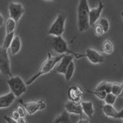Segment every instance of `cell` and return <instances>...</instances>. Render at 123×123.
<instances>
[{"mask_svg":"<svg viewBox=\"0 0 123 123\" xmlns=\"http://www.w3.org/2000/svg\"><path fill=\"white\" fill-rule=\"evenodd\" d=\"M64 55L65 54H63V55H59L54 56L50 52H48L47 58H46V59L41 65V66H40L39 69H38V71L36 73V74L33 75L32 77H30V78L26 81V82H25L26 86H29V85L32 84L35 81H36L37 79L39 78V77H41L42 75L49 73L54 68V67H55V65L59 62L60 60L62 59V58L64 56Z\"/></svg>","mask_w":123,"mask_h":123,"instance_id":"1","label":"cell"},{"mask_svg":"<svg viewBox=\"0 0 123 123\" xmlns=\"http://www.w3.org/2000/svg\"><path fill=\"white\" fill-rule=\"evenodd\" d=\"M89 11L88 0H79L77 8V25L80 32H86L90 28Z\"/></svg>","mask_w":123,"mask_h":123,"instance_id":"2","label":"cell"},{"mask_svg":"<svg viewBox=\"0 0 123 123\" xmlns=\"http://www.w3.org/2000/svg\"><path fill=\"white\" fill-rule=\"evenodd\" d=\"M52 49L56 53L59 55H63V54H72L74 57L77 59H79L81 58H83L84 55L81 53H76L71 51L68 47L67 42L64 39V38L62 36H54L52 39Z\"/></svg>","mask_w":123,"mask_h":123,"instance_id":"3","label":"cell"},{"mask_svg":"<svg viewBox=\"0 0 123 123\" xmlns=\"http://www.w3.org/2000/svg\"><path fill=\"white\" fill-rule=\"evenodd\" d=\"M7 83L9 85L11 92L15 95L16 98H19L27 90L26 84L19 76H12L8 79Z\"/></svg>","mask_w":123,"mask_h":123,"instance_id":"4","label":"cell"},{"mask_svg":"<svg viewBox=\"0 0 123 123\" xmlns=\"http://www.w3.org/2000/svg\"><path fill=\"white\" fill-rule=\"evenodd\" d=\"M65 22L66 17L62 14H59L55 18V21L50 26L48 31V33L52 36H62L65 32Z\"/></svg>","mask_w":123,"mask_h":123,"instance_id":"5","label":"cell"},{"mask_svg":"<svg viewBox=\"0 0 123 123\" xmlns=\"http://www.w3.org/2000/svg\"><path fill=\"white\" fill-rule=\"evenodd\" d=\"M0 73L8 78L12 76L8 50L2 47L0 48Z\"/></svg>","mask_w":123,"mask_h":123,"instance_id":"6","label":"cell"},{"mask_svg":"<svg viewBox=\"0 0 123 123\" xmlns=\"http://www.w3.org/2000/svg\"><path fill=\"white\" fill-rule=\"evenodd\" d=\"M9 13L11 18L18 22L25 13V9L21 3L10 2L9 5Z\"/></svg>","mask_w":123,"mask_h":123,"instance_id":"7","label":"cell"},{"mask_svg":"<svg viewBox=\"0 0 123 123\" xmlns=\"http://www.w3.org/2000/svg\"><path fill=\"white\" fill-rule=\"evenodd\" d=\"M84 57L87 58L88 60L94 65L103 63L105 60V58L102 54L94 49H87L86 53L84 54Z\"/></svg>","mask_w":123,"mask_h":123,"instance_id":"8","label":"cell"},{"mask_svg":"<svg viewBox=\"0 0 123 123\" xmlns=\"http://www.w3.org/2000/svg\"><path fill=\"white\" fill-rule=\"evenodd\" d=\"M83 91L82 88L78 86H71L68 90V97L69 101H72L77 104H81L82 101Z\"/></svg>","mask_w":123,"mask_h":123,"instance_id":"9","label":"cell"},{"mask_svg":"<svg viewBox=\"0 0 123 123\" xmlns=\"http://www.w3.org/2000/svg\"><path fill=\"white\" fill-rule=\"evenodd\" d=\"M21 103H22V105L25 107L27 112L31 115L35 114L36 111H42L46 108L45 103L42 101V100H39V101H38V102H26V103L21 102Z\"/></svg>","mask_w":123,"mask_h":123,"instance_id":"10","label":"cell"},{"mask_svg":"<svg viewBox=\"0 0 123 123\" xmlns=\"http://www.w3.org/2000/svg\"><path fill=\"white\" fill-rule=\"evenodd\" d=\"M104 9V4L102 1L98 0V6L92 9L89 11V25L90 27H92L95 24L98 22L100 17H101L102 12Z\"/></svg>","mask_w":123,"mask_h":123,"instance_id":"11","label":"cell"},{"mask_svg":"<svg viewBox=\"0 0 123 123\" xmlns=\"http://www.w3.org/2000/svg\"><path fill=\"white\" fill-rule=\"evenodd\" d=\"M73 58H74V55L72 54H65L59 62V65L56 68V72L59 74L64 75L69 64L71 63V62L73 61Z\"/></svg>","mask_w":123,"mask_h":123,"instance_id":"12","label":"cell"},{"mask_svg":"<svg viewBox=\"0 0 123 123\" xmlns=\"http://www.w3.org/2000/svg\"><path fill=\"white\" fill-rule=\"evenodd\" d=\"M65 109L69 114L78 115H80L81 118L82 117L83 110H82L81 104H77L68 100L65 105Z\"/></svg>","mask_w":123,"mask_h":123,"instance_id":"13","label":"cell"},{"mask_svg":"<svg viewBox=\"0 0 123 123\" xmlns=\"http://www.w3.org/2000/svg\"><path fill=\"white\" fill-rule=\"evenodd\" d=\"M15 98L16 97L12 92H9L8 94L0 96V109H6V108L11 106L15 102Z\"/></svg>","mask_w":123,"mask_h":123,"instance_id":"14","label":"cell"},{"mask_svg":"<svg viewBox=\"0 0 123 123\" xmlns=\"http://www.w3.org/2000/svg\"><path fill=\"white\" fill-rule=\"evenodd\" d=\"M22 48V41L19 36H15L10 45V52L12 55H15L20 52Z\"/></svg>","mask_w":123,"mask_h":123,"instance_id":"15","label":"cell"},{"mask_svg":"<svg viewBox=\"0 0 123 123\" xmlns=\"http://www.w3.org/2000/svg\"><path fill=\"white\" fill-rule=\"evenodd\" d=\"M102 111L107 117L117 118L118 111L115 109V107L112 105H108V104L104 105L102 106Z\"/></svg>","mask_w":123,"mask_h":123,"instance_id":"16","label":"cell"},{"mask_svg":"<svg viewBox=\"0 0 123 123\" xmlns=\"http://www.w3.org/2000/svg\"><path fill=\"white\" fill-rule=\"evenodd\" d=\"M83 112L86 114L88 118H92L93 115L95 111H94V106L92 102H81Z\"/></svg>","mask_w":123,"mask_h":123,"instance_id":"17","label":"cell"},{"mask_svg":"<svg viewBox=\"0 0 123 123\" xmlns=\"http://www.w3.org/2000/svg\"><path fill=\"white\" fill-rule=\"evenodd\" d=\"M115 49V46L113 42L109 39H106L104 41L102 46V52L106 55H111L112 54Z\"/></svg>","mask_w":123,"mask_h":123,"instance_id":"18","label":"cell"},{"mask_svg":"<svg viewBox=\"0 0 123 123\" xmlns=\"http://www.w3.org/2000/svg\"><path fill=\"white\" fill-rule=\"evenodd\" d=\"M75 65L74 62H71V63L69 64V65L68 66L66 71H65V73L64 74L65 75V79L68 82L70 81L72 78L73 75H74V72H75Z\"/></svg>","mask_w":123,"mask_h":123,"instance_id":"19","label":"cell"},{"mask_svg":"<svg viewBox=\"0 0 123 123\" xmlns=\"http://www.w3.org/2000/svg\"><path fill=\"white\" fill-rule=\"evenodd\" d=\"M54 123H71L69 113L65 111L55 119Z\"/></svg>","mask_w":123,"mask_h":123,"instance_id":"20","label":"cell"},{"mask_svg":"<svg viewBox=\"0 0 123 123\" xmlns=\"http://www.w3.org/2000/svg\"><path fill=\"white\" fill-rule=\"evenodd\" d=\"M14 37H15V32H11V33H6L5 38H4L2 47L8 50V49H9L10 47V45L12 43V42Z\"/></svg>","mask_w":123,"mask_h":123,"instance_id":"21","label":"cell"},{"mask_svg":"<svg viewBox=\"0 0 123 123\" xmlns=\"http://www.w3.org/2000/svg\"><path fill=\"white\" fill-rule=\"evenodd\" d=\"M111 83L109 82H100L95 88V90H100V91H105L107 93H110L111 90Z\"/></svg>","mask_w":123,"mask_h":123,"instance_id":"22","label":"cell"},{"mask_svg":"<svg viewBox=\"0 0 123 123\" xmlns=\"http://www.w3.org/2000/svg\"><path fill=\"white\" fill-rule=\"evenodd\" d=\"M17 22H15L14 19L9 18L6 22V33H11L14 32L15 29L16 28Z\"/></svg>","mask_w":123,"mask_h":123,"instance_id":"23","label":"cell"},{"mask_svg":"<svg viewBox=\"0 0 123 123\" xmlns=\"http://www.w3.org/2000/svg\"><path fill=\"white\" fill-rule=\"evenodd\" d=\"M122 90V83L119 82H112L111 83V92L117 97L120 95Z\"/></svg>","mask_w":123,"mask_h":123,"instance_id":"24","label":"cell"},{"mask_svg":"<svg viewBox=\"0 0 123 123\" xmlns=\"http://www.w3.org/2000/svg\"><path fill=\"white\" fill-rule=\"evenodd\" d=\"M98 24L102 27V29L104 30L105 33H107L109 32V28H110V24H109V22L107 18H99V20L98 21Z\"/></svg>","mask_w":123,"mask_h":123,"instance_id":"25","label":"cell"},{"mask_svg":"<svg viewBox=\"0 0 123 123\" xmlns=\"http://www.w3.org/2000/svg\"><path fill=\"white\" fill-rule=\"evenodd\" d=\"M116 98H117V96L115 95L114 94H112L111 92H110V93H107L105 99H104V101L105 102V104L113 105L115 102V101H116Z\"/></svg>","mask_w":123,"mask_h":123,"instance_id":"26","label":"cell"},{"mask_svg":"<svg viewBox=\"0 0 123 123\" xmlns=\"http://www.w3.org/2000/svg\"><path fill=\"white\" fill-rule=\"evenodd\" d=\"M89 93L93 94L100 100H104L107 95V92L105 91H100V90H94V91H88Z\"/></svg>","mask_w":123,"mask_h":123,"instance_id":"27","label":"cell"},{"mask_svg":"<svg viewBox=\"0 0 123 123\" xmlns=\"http://www.w3.org/2000/svg\"><path fill=\"white\" fill-rule=\"evenodd\" d=\"M92 28H93L94 34L96 36H103L104 34H105V32H104L102 27L98 23H96V24H95L93 26H92Z\"/></svg>","mask_w":123,"mask_h":123,"instance_id":"28","label":"cell"},{"mask_svg":"<svg viewBox=\"0 0 123 123\" xmlns=\"http://www.w3.org/2000/svg\"><path fill=\"white\" fill-rule=\"evenodd\" d=\"M16 111L18 112L19 115H20V117H22V118H25V115H26V110L25 109V107L23 105H19L17 106L16 108Z\"/></svg>","mask_w":123,"mask_h":123,"instance_id":"29","label":"cell"},{"mask_svg":"<svg viewBox=\"0 0 123 123\" xmlns=\"http://www.w3.org/2000/svg\"><path fill=\"white\" fill-rule=\"evenodd\" d=\"M12 118L13 119H15V120H16V121L18 120L19 118H20V115H19L18 112L16 110L14 111L13 112H12Z\"/></svg>","mask_w":123,"mask_h":123,"instance_id":"30","label":"cell"},{"mask_svg":"<svg viewBox=\"0 0 123 123\" xmlns=\"http://www.w3.org/2000/svg\"><path fill=\"white\" fill-rule=\"evenodd\" d=\"M4 118H5V120L7 122V123H17L16 120H15V119H13L12 118H11V117L5 116V117H4Z\"/></svg>","mask_w":123,"mask_h":123,"instance_id":"31","label":"cell"},{"mask_svg":"<svg viewBox=\"0 0 123 123\" xmlns=\"http://www.w3.org/2000/svg\"><path fill=\"white\" fill-rule=\"evenodd\" d=\"M5 24V19H4L3 15L0 13V27H2Z\"/></svg>","mask_w":123,"mask_h":123,"instance_id":"32","label":"cell"},{"mask_svg":"<svg viewBox=\"0 0 123 123\" xmlns=\"http://www.w3.org/2000/svg\"><path fill=\"white\" fill-rule=\"evenodd\" d=\"M117 118H122L123 119V109L118 111V115H117Z\"/></svg>","mask_w":123,"mask_h":123,"instance_id":"33","label":"cell"},{"mask_svg":"<svg viewBox=\"0 0 123 123\" xmlns=\"http://www.w3.org/2000/svg\"><path fill=\"white\" fill-rule=\"evenodd\" d=\"M17 123H26L25 120V118H22V117H20L18 120H17Z\"/></svg>","mask_w":123,"mask_h":123,"instance_id":"34","label":"cell"},{"mask_svg":"<svg viewBox=\"0 0 123 123\" xmlns=\"http://www.w3.org/2000/svg\"><path fill=\"white\" fill-rule=\"evenodd\" d=\"M79 123H88V121L86 120V119H83L82 117V118H81L80 120H79Z\"/></svg>","mask_w":123,"mask_h":123,"instance_id":"35","label":"cell"},{"mask_svg":"<svg viewBox=\"0 0 123 123\" xmlns=\"http://www.w3.org/2000/svg\"><path fill=\"white\" fill-rule=\"evenodd\" d=\"M119 97H122V98H123V82H122V92H121L120 95H119Z\"/></svg>","mask_w":123,"mask_h":123,"instance_id":"36","label":"cell"},{"mask_svg":"<svg viewBox=\"0 0 123 123\" xmlns=\"http://www.w3.org/2000/svg\"><path fill=\"white\" fill-rule=\"evenodd\" d=\"M45 1H48V2H55L56 0H45Z\"/></svg>","mask_w":123,"mask_h":123,"instance_id":"37","label":"cell"},{"mask_svg":"<svg viewBox=\"0 0 123 123\" xmlns=\"http://www.w3.org/2000/svg\"><path fill=\"white\" fill-rule=\"evenodd\" d=\"M121 17L123 18V12H121Z\"/></svg>","mask_w":123,"mask_h":123,"instance_id":"38","label":"cell"},{"mask_svg":"<svg viewBox=\"0 0 123 123\" xmlns=\"http://www.w3.org/2000/svg\"><path fill=\"white\" fill-rule=\"evenodd\" d=\"M122 82H123V80H122Z\"/></svg>","mask_w":123,"mask_h":123,"instance_id":"39","label":"cell"},{"mask_svg":"<svg viewBox=\"0 0 123 123\" xmlns=\"http://www.w3.org/2000/svg\"><path fill=\"white\" fill-rule=\"evenodd\" d=\"M122 123H123V122H122Z\"/></svg>","mask_w":123,"mask_h":123,"instance_id":"40","label":"cell"}]
</instances>
